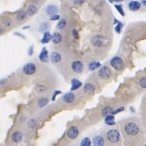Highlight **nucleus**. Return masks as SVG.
Wrapping results in <instances>:
<instances>
[{"mask_svg": "<svg viewBox=\"0 0 146 146\" xmlns=\"http://www.w3.org/2000/svg\"><path fill=\"white\" fill-rule=\"evenodd\" d=\"M124 131L126 134L129 135V136H136L139 133V129L137 124H136L135 123H127L125 126H124Z\"/></svg>", "mask_w": 146, "mask_h": 146, "instance_id": "nucleus-1", "label": "nucleus"}, {"mask_svg": "<svg viewBox=\"0 0 146 146\" xmlns=\"http://www.w3.org/2000/svg\"><path fill=\"white\" fill-rule=\"evenodd\" d=\"M106 137L107 140L111 142V143H117L120 139V134L117 130V129H110L107 133Z\"/></svg>", "mask_w": 146, "mask_h": 146, "instance_id": "nucleus-2", "label": "nucleus"}, {"mask_svg": "<svg viewBox=\"0 0 146 146\" xmlns=\"http://www.w3.org/2000/svg\"><path fill=\"white\" fill-rule=\"evenodd\" d=\"M110 64H111V66L117 71H121L123 69V66H124L123 61L118 56L113 57V58L111 60Z\"/></svg>", "mask_w": 146, "mask_h": 146, "instance_id": "nucleus-3", "label": "nucleus"}, {"mask_svg": "<svg viewBox=\"0 0 146 146\" xmlns=\"http://www.w3.org/2000/svg\"><path fill=\"white\" fill-rule=\"evenodd\" d=\"M99 76L102 80H107L111 76V71L108 67H101V69L99 71Z\"/></svg>", "mask_w": 146, "mask_h": 146, "instance_id": "nucleus-4", "label": "nucleus"}, {"mask_svg": "<svg viewBox=\"0 0 146 146\" xmlns=\"http://www.w3.org/2000/svg\"><path fill=\"white\" fill-rule=\"evenodd\" d=\"M71 68L75 73H82L84 70V65L82 61H74L71 64Z\"/></svg>", "mask_w": 146, "mask_h": 146, "instance_id": "nucleus-5", "label": "nucleus"}, {"mask_svg": "<svg viewBox=\"0 0 146 146\" xmlns=\"http://www.w3.org/2000/svg\"><path fill=\"white\" fill-rule=\"evenodd\" d=\"M36 67L33 63H27L23 67L24 73L27 75H32L36 72Z\"/></svg>", "mask_w": 146, "mask_h": 146, "instance_id": "nucleus-6", "label": "nucleus"}, {"mask_svg": "<svg viewBox=\"0 0 146 146\" xmlns=\"http://www.w3.org/2000/svg\"><path fill=\"white\" fill-rule=\"evenodd\" d=\"M67 137L71 139H75L79 135V129L76 126H71L67 130Z\"/></svg>", "mask_w": 146, "mask_h": 146, "instance_id": "nucleus-7", "label": "nucleus"}, {"mask_svg": "<svg viewBox=\"0 0 146 146\" xmlns=\"http://www.w3.org/2000/svg\"><path fill=\"white\" fill-rule=\"evenodd\" d=\"M83 91H84V93H88L89 95H93L95 92V86H94V84H93V83H86L84 86Z\"/></svg>", "mask_w": 146, "mask_h": 146, "instance_id": "nucleus-8", "label": "nucleus"}, {"mask_svg": "<svg viewBox=\"0 0 146 146\" xmlns=\"http://www.w3.org/2000/svg\"><path fill=\"white\" fill-rule=\"evenodd\" d=\"M128 7L129 8V10L133 11V12H136L138 10H139L140 8H141V3L138 1H131Z\"/></svg>", "mask_w": 146, "mask_h": 146, "instance_id": "nucleus-9", "label": "nucleus"}, {"mask_svg": "<svg viewBox=\"0 0 146 146\" xmlns=\"http://www.w3.org/2000/svg\"><path fill=\"white\" fill-rule=\"evenodd\" d=\"M104 139L101 136H95L93 139V144L95 146L104 145Z\"/></svg>", "mask_w": 146, "mask_h": 146, "instance_id": "nucleus-10", "label": "nucleus"}, {"mask_svg": "<svg viewBox=\"0 0 146 146\" xmlns=\"http://www.w3.org/2000/svg\"><path fill=\"white\" fill-rule=\"evenodd\" d=\"M39 58L42 62H47L48 61V51L45 47L42 49L40 55H39Z\"/></svg>", "mask_w": 146, "mask_h": 146, "instance_id": "nucleus-11", "label": "nucleus"}, {"mask_svg": "<svg viewBox=\"0 0 146 146\" xmlns=\"http://www.w3.org/2000/svg\"><path fill=\"white\" fill-rule=\"evenodd\" d=\"M22 138H23L22 133H20V132H18V131H16V132L13 133L12 136V139L15 143H19V142H20L22 141Z\"/></svg>", "mask_w": 146, "mask_h": 146, "instance_id": "nucleus-12", "label": "nucleus"}, {"mask_svg": "<svg viewBox=\"0 0 146 146\" xmlns=\"http://www.w3.org/2000/svg\"><path fill=\"white\" fill-rule=\"evenodd\" d=\"M50 59L53 63H58L61 61V55L58 52H53L50 55Z\"/></svg>", "mask_w": 146, "mask_h": 146, "instance_id": "nucleus-13", "label": "nucleus"}, {"mask_svg": "<svg viewBox=\"0 0 146 146\" xmlns=\"http://www.w3.org/2000/svg\"><path fill=\"white\" fill-rule=\"evenodd\" d=\"M81 86H82V83L80 82V80L74 78V79L71 80V91L77 90L79 88H80Z\"/></svg>", "mask_w": 146, "mask_h": 146, "instance_id": "nucleus-14", "label": "nucleus"}, {"mask_svg": "<svg viewBox=\"0 0 146 146\" xmlns=\"http://www.w3.org/2000/svg\"><path fill=\"white\" fill-rule=\"evenodd\" d=\"M74 99H75V95L72 93H67L63 96V100L67 103L73 102Z\"/></svg>", "mask_w": 146, "mask_h": 146, "instance_id": "nucleus-15", "label": "nucleus"}, {"mask_svg": "<svg viewBox=\"0 0 146 146\" xmlns=\"http://www.w3.org/2000/svg\"><path fill=\"white\" fill-rule=\"evenodd\" d=\"M58 7L55 6V5H51V6H48L46 8V13L48 15H53L55 14L58 12Z\"/></svg>", "mask_w": 146, "mask_h": 146, "instance_id": "nucleus-16", "label": "nucleus"}, {"mask_svg": "<svg viewBox=\"0 0 146 146\" xmlns=\"http://www.w3.org/2000/svg\"><path fill=\"white\" fill-rule=\"evenodd\" d=\"M61 40H62V36H61V33H58V32H55L53 33V35L52 36V40L54 43L58 44V43L61 42Z\"/></svg>", "mask_w": 146, "mask_h": 146, "instance_id": "nucleus-17", "label": "nucleus"}, {"mask_svg": "<svg viewBox=\"0 0 146 146\" xmlns=\"http://www.w3.org/2000/svg\"><path fill=\"white\" fill-rule=\"evenodd\" d=\"M37 12H38V8L35 6H33V5L30 6L27 9V14L30 15V16H33L34 14H36L37 13Z\"/></svg>", "mask_w": 146, "mask_h": 146, "instance_id": "nucleus-18", "label": "nucleus"}, {"mask_svg": "<svg viewBox=\"0 0 146 146\" xmlns=\"http://www.w3.org/2000/svg\"><path fill=\"white\" fill-rule=\"evenodd\" d=\"M105 123L107 124V125H114L115 124V122L113 121L114 120V116H113V114L112 113H111V114H108V115H107L106 117H105Z\"/></svg>", "mask_w": 146, "mask_h": 146, "instance_id": "nucleus-19", "label": "nucleus"}, {"mask_svg": "<svg viewBox=\"0 0 146 146\" xmlns=\"http://www.w3.org/2000/svg\"><path fill=\"white\" fill-rule=\"evenodd\" d=\"M52 36L50 34L49 32H48V31L45 32V33H44V35H43L42 39L41 40V42H42V43H48V42L50 41V40L52 39Z\"/></svg>", "mask_w": 146, "mask_h": 146, "instance_id": "nucleus-20", "label": "nucleus"}, {"mask_svg": "<svg viewBox=\"0 0 146 146\" xmlns=\"http://www.w3.org/2000/svg\"><path fill=\"white\" fill-rule=\"evenodd\" d=\"M101 66V63L100 62H98V61H94V62H92L89 64V70L93 71H95V69L99 68Z\"/></svg>", "mask_w": 146, "mask_h": 146, "instance_id": "nucleus-21", "label": "nucleus"}, {"mask_svg": "<svg viewBox=\"0 0 146 146\" xmlns=\"http://www.w3.org/2000/svg\"><path fill=\"white\" fill-rule=\"evenodd\" d=\"M112 111H113V109L111 107H105L101 111V115L103 117H106L107 115L111 114V113H112Z\"/></svg>", "mask_w": 146, "mask_h": 146, "instance_id": "nucleus-22", "label": "nucleus"}, {"mask_svg": "<svg viewBox=\"0 0 146 146\" xmlns=\"http://www.w3.org/2000/svg\"><path fill=\"white\" fill-rule=\"evenodd\" d=\"M38 126H39V123L36 120L31 119L28 122V126L30 128H36Z\"/></svg>", "mask_w": 146, "mask_h": 146, "instance_id": "nucleus-23", "label": "nucleus"}, {"mask_svg": "<svg viewBox=\"0 0 146 146\" xmlns=\"http://www.w3.org/2000/svg\"><path fill=\"white\" fill-rule=\"evenodd\" d=\"M48 102V100L46 98H42L38 101V105L40 107H43L44 106H46Z\"/></svg>", "mask_w": 146, "mask_h": 146, "instance_id": "nucleus-24", "label": "nucleus"}, {"mask_svg": "<svg viewBox=\"0 0 146 146\" xmlns=\"http://www.w3.org/2000/svg\"><path fill=\"white\" fill-rule=\"evenodd\" d=\"M91 144H92V142H91V140L89 138H84L80 142L81 146H90Z\"/></svg>", "mask_w": 146, "mask_h": 146, "instance_id": "nucleus-25", "label": "nucleus"}, {"mask_svg": "<svg viewBox=\"0 0 146 146\" xmlns=\"http://www.w3.org/2000/svg\"><path fill=\"white\" fill-rule=\"evenodd\" d=\"M27 12H24V11H21L19 12V14H18V16H17V18H18V20H24L25 18H26V17H27Z\"/></svg>", "mask_w": 146, "mask_h": 146, "instance_id": "nucleus-26", "label": "nucleus"}, {"mask_svg": "<svg viewBox=\"0 0 146 146\" xmlns=\"http://www.w3.org/2000/svg\"><path fill=\"white\" fill-rule=\"evenodd\" d=\"M66 20H64V19H61V20H60L59 22L58 23L57 27H58V28H59V29H64V27H66Z\"/></svg>", "mask_w": 146, "mask_h": 146, "instance_id": "nucleus-27", "label": "nucleus"}, {"mask_svg": "<svg viewBox=\"0 0 146 146\" xmlns=\"http://www.w3.org/2000/svg\"><path fill=\"white\" fill-rule=\"evenodd\" d=\"M115 6V8L119 12V13L122 15V16H124L125 15V13H124V11H123V8L122 6H120V5H115L114 6Z\"/></svg>", "mask_w": 146, "mask_h": 146, "instance_id": "nucleus-28", "label": "nucleus"}, {"mask_svg": "<svg viewBox=\"0 0 146 146\" xmlns=\"http://www.w3.org/2000/svg\"><path fill=\"white\" fill-rule=\"evenodd\" d=\"M2 21H3V24H4V25L6 27H9L11 25V24H12V21H11L10 18H5Z\"/></svg>", "mask_w": 146, "mask_h": 146, "instance_id": "nucleus-29", "label": "nucleus"}, {"mask_svg": "<svg viewBox=\"0 0 146 146\" xmlns=\"http://www.w3.org/2000/svg\"><path fill=\"white\" fill-rule=\"evenodd\" d=\"M140 86L142 87V88H145L146 89V77H144L142 78H141V80L139 81Z\"/></svg>", "mask_w": 146, "mask_h": 146, "instance_id": "nucleus-30", "label": "nucleus"}, {"mask_svg": "<svg viewBox=\"0 0 146 146\" xmlns=\"http://www.w3.org/2000/svg\"><path fill=\"white\" fill-rule=\"evenodd\" d=\"M122 27H123V24L120 23V22H118V24H117V27H115V30H116V32H117V33H120Z\"/></svg>", "mask_w": 146, "mask_h": 146, "instance_id": "nucleus-31", "label": "nucleus"}, {"mask_svg": "<svg viewBox=\"0 0 146 146\" xmlns=\"http://www.w3.org/2000/svg\"><path fill=\"white\" fill-rule=\"evenodd\" d=\"M46 88L42 85H39L37 86V92H39V93H43L46 91Z\"/></svg>", "mask_w": 146, "mask_h": 146, "instance_id": "nucleus-32", "label": "nucleus"}, {"mask_svg": "<svg viewBox=\"0 0 146 146\" xmlns=\"http://www.w3.org/2000/svg\"><path fill=\"white\" fill-rule=\"evenodd\" d=\"M124 111V107H119L118 109H117V110H113V111H112V114H117V113H118L119 112H121V111Z\"/></svg>", "mask_w": 146, "mask_h": 146, "instance_id": "nucleus-33", "label": "nucleus"}, {"mask_svg": "<svg viewBox=\"0 0 146 146\" xmlns=\"http://www.w3.org/2000/svg\"><path fill=\"white\" fill-rule=\"evenodd\" d=\"M59 18H60L59 15H58V14H53V15H52V17L50 18V20H58Z\"/></svg>", "mask_w": 146, "mask_h": 146, "instance_id": "nucleus-34", "label": "nucleus"}, {"mask_svg": "<svg viewBox=\"0 0 146 146\" xmlns=\"http://www.w3.org/2000/svg\"><path fill=\"white\" fill-rule=\"evenodd\" d=\"M73 3H74L75 5H81V4L83 3V2H84L85 0H73Z\"/></svg>", "mask_w": 146, "mask_h": 146, "instance_id": "nucleus-35", "label": "nucleus"}, {"mask_svg": "<svg viewBox=\"0 0 146 146\" xmlns=\"http://www.w3.org/2000/svg\"><path fill=\"white\" fill-rule=\"evenodd\" d=\"M60 93H61V91H56V92H55V93H54L53 95V97H52V101H55L56 95H57L58 94H60Z\"/></svg>", "mask_w": 146, "mask_h": 146, "instance_id": "nucleus-36", "label": "nucleus"}, {"mask_svg": "<svg viewBox=\"0 0 146 146\" xmlns=\"http://www.w3.org/2000/svg\"><path fill=\"white\" fill-rule=\"evenodd\" d=\"M73 36H75L76 38H77L78 34H77V30H73Z\"/></svg>", "mask_w": 146, "mask_h": 146, "instance_id": "nucleus-37", "label": "nucleus"}, {"mask_svg": "<svg viewBox=\"0 0 146 146\" xmlns=\"http://www.w3.org/2000/svg\"><path fill=\"white\" fill-rule=\"evenodd\" d=\"M110 2H123V0H108Z\"/></svg>", "mask_w": 146, "mask_h": 146, "instance_id": "nucleus-38", "label": "nucleus"}, {"mask_svg": "<svg viewBox=\"0 0 146 146\" xmlns=\"http://www.w3.org/2000/svg\"><path fill=\"white\" fill-rule=\"evenodd\" d=\"M142 3L144 6H146V0H142Z\"/></svg>", "mask_w": 146, "mask_h": 146, "instance_id": "nucleus-39", "label": "nucleus"}, {"mask_svg": "<svg viewBox=\"0 0 146 146\" xmlns=\"http://www.w3.org/2000/svg\"><path fill=\"white\" fill-rule=\"evenodd\" d=\"M145 145H146V144H145Z\"/></svg>", "mask_w": 146, "mask_h": 146, "instance_id": "nucleus-40", "label": "nucleus"}]
</instances>
